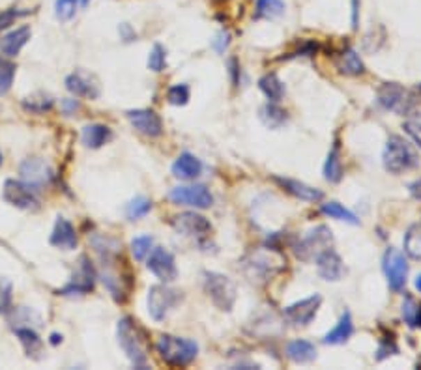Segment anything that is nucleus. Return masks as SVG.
<instances>
[{"label":"nucleus","mask_w":421,"mask_h":370,"mask_svg":"<svg viewBox=\"0 0 421 370\" xmlns=\"http://www.w3.org/2000/svg\"><path fill=\"white\" fill-rule=\"evenodd\" d=\"M169 199L174 204L191 206V208H197V210H206V208L214 204V196L204 185H182V187L172 189Z\"/></svg>","instance_id":"11"},{"label":"nucleus","mask_w":421,"mask_h":370,"mask_svg":"<svg viewBox=\"0 0 421 370\" xmlns=\"http://www.w3.org/2000/svg\"><path fill=\"white\" fill-rule=\"evenodd\" d=\"M152 245H154V238L152 236H139L135 240L131 241V253L135 256V260H144L152 251Z\"/></svg>","instance_id":"40"},{"label":"nucleus","mask_w":421,"mask_h":370,"mask_svg":"<svg viewBox=\"0 0 421 370\" xmlns=\"http://www.w3.org/2000/svg\"><path fill=\"white\" fill-rule=\"evenodd\" d=\"M321 212L324 215H328V217L337 219V221H344V223L349 224H360V219L350 210H346L343 204H339V202H326V204H322Z\"/></svg>","instance_id":"34"},{"label":"nucleus","mask_w":421,"mask_h":370,"mask_svg":"<svg viewBox=\"0 0 421 370\" xmlns=\"http://www.w3.org/2000/svg\"><path fill=\"white\" fill-rule=\"evenodd\" d=\"M285 13L283 0H257V19H277Z\"/></svg>","instance_id":"32"},{"label":"nucleus","mask_w":421,"mask_h":370,"mask_svg":"<svg viewBox=\"0 0 421 370\" xmlns=\"http://www.w3.org/2000/svg\"><path fill=\"white\" fill-rule=\"evenodd\" d=\"M165 65H167V51L163 49V45L155 43L154 47H152V51H150L148 68L152 71H155V73H160V71L165 70Z\"/></svg>","instance_id":"42"},{"label":"nucleus","mask_w":421,"mask_h":370,"mask_svg":"<svg viewBox=\"0 0 421 370\" xmlns=\"http://www.w3.org/2000/svg\"><path fill=\"white\" fill-rule=\"evenodd\" d=\"M286 355H289V359H291L292 363L296 364L311 363V361L316 359V348H314V344H311L309 341L298 339V341L289 342V346H286Z\"/></svg>","instance_id":"27"},{"label":"nucleus","mask_w":421,"mask_h":370,"mask_svg":"<svg viewBox=\"0 0 421 370\" xmlns=\"http://www.w3.org/2000/svg\"><path fill=\"white\" fill-rule=\"evenodd\" d=\"M378 103L388 111L406 112L410 105L408 90L401 86L399 82H384L378 88Z\"/></svg>","instance_id":"16"},{"label":"nucleus","mask_w":421,"mask_h":370,"mask_svg":"<svg viewBox=\"0 0 421 370\" xmlns=\"http://www.w3.org/2000/svg\"><path fill=\"white\" fill-rule=\"evenodd\" d=\"M51 245L59 247V249H66V251H72L77 247V234L75 229L70 221H66L64 217L56 219L54 224L53 234H51Z\"/></svg>","instance_id":"23"},{"label":"nucleus","mask_w":421,"mask_h":370,"mask_svg":"<svg viewBox=\"0 0 421 370\" xmlns=\"http://www.w3.org/2000/svg\"><path fill=\"white\" fill-rule=\"evenodd\" d=\"M324 178L328 182L337 183L341 182L343 178V163H341V148H339V142L335 141L333 148L328 153L326 164H324Z\"/></svg>","instance_id":"30"},{"label":"nucleus","mask_w":421,"mask_h":370,"mask_svg":"<svg viewBox=\"0 0 421 370\" xmlns=\"http://www.w3.org/2000/svg\"><path fill=\"white\" fill-rule=\"evenodd\" d=\"M352 26L358 29V0H352Z\"/></svg>","instance_id":"51"},{"label":"nucleus","mask_w":421,"mask_h":370,"mask_svg":"<svg viewBox=\"0 0 421 370\" xmlns=\"http://www.w3.org/2000/svg\"><path fill=\"white\" fill-rule=\"evenodd\" d=\"M259 88L262 90V94L266 95L268 100L275 101V103L283 100V95H285V84L279 79L277 73H266L259 81Z\"/></svg>","instance_id":"29"},{"label":"nucleus","mask_w":421,"mask_h":370,"mask_svg":"<svg viewBox=\"0 0 421 370\" xmlns=\"http://www.w3.org/2000/svg\"><path fill=\"white\" fill-rule=\"evenodd\" d=\"M15 77V64L6 59H0V95L10 92Z\"/></svg>","instance_id":"39"},{"label":"nucleus","mask_w":421,"mask_h":370,"mask_svg":"<svg viewBox=\"0 0 421 370\" xmlns=\"http://www.w3.org/2000/svg\"><path fill=\"white\" fill-rule=\"evenodd\" d=\"M415 288H418V290L421 292V275L415 277Z\"/></svg>","instance_id":"53"},{"label":"nucleus","mask_w":421,"mask_h":370,"mask_svg":"<svg viewBox=\"0 0 421 370\" xmlns=\"http://www.w3.org/2000/svg\"><path fill=\"white\" fill-rule=\"evenodd\" d=\"M354 333V322H352V314L349 311L343 312V316L339 318L337 325L326 333L324 337V344H332V346H337V344H344L349 341L350 337Z\"/></svg>","instance_id":"26"},{"label":"nucleus","mask_w":421,"mask_h":370,"mask_svg":"<svg viewBox=\"0 0 421 370\" xmlns=\"http://www.w3.org/2000/svg\"><path fill=\"white\" fill-rule=\"evenodd\" d=\"M172 226H174V230H176L178 234L197 238V240L206 238V236L212 232L210 221H208L204 215L195 212H184L180 213V215H176V217L172 219Z\"/></svg>","instance_id":"14"},{"label":"nucleus","mask_w":421,"mask_h":370,"mask_svg":"<svg viewBox=\"0 0 421 370\" xmlns=\"http://www.w3.org/2000/svg\"><path fill=\"white\" fill-rule=\"evenodd\" d=\"M273 182L279 183L281 187L285 189L286 193H291L292 196H296V199H300V200H307V202H319V200H322V196H324V193H322V191H319V189L311 187V185H307V183L298 182V180H292V178L275 176V178H273Z\"/></svg>","instance_id":"21"},{"label":"nucleus","mask_w":421,"mask_h":370,"mask_svg":"<svg viewBox=\"0 0 421 370\" xmlns=\"http://www.w3.org/2000/svg\"><path fill=\"white\" fill-rule=\"evenodd\" d=\"M30 26H19V29L12 30V32H8L6 36H2L0 38V51L13 59V56H17L21 53V49L29 43L30 40Z\"/></svg>","instance_id":"22"},{"label":"nucleus","mask_w":421,"mask_h":370,"mask_svg":"<svg viewBox=\"0 0 421 370\" xmlns=\"http://www.w3.org/2000/svg\"><path fill=\"white\" fill-rule=\"evenodd\" d=\"M182 300V292L169 288L165 284H155L148 290V312L155 322L165 320L167 314L178 305Z\"/></svg>","instance_id":"8"},{"label":"nucleus","mask_w":421,"mask_h":370,"mask_svg":"<svg viewBox=\"0 0 421 370\" xmlns=\"http://www.w3.org/2000/svg\"><path fill=\"white\" fill-rule=\"evenodd\" d=\"M382 270H384L388 284L393 292H401L406 284V277H408V262L404 259V254L390 247L382 259Z\"/></svg>","instance_id":"9"},{"label":"nucleus","mask_w":421,"mask_h":370,"mask_svg":"<svg viewBox=\"0 0 421 370\" xmlns=\"http://www.w3.org/2000/svg\"><path fill=\"white\" fill-rule=\"evenodd\" d=\"M261 120L270 130H279L281 125L286 123L289 114H286L285 109H281L279 105H275V101H272V103H266L261 109Z\"/></svg>","instance_id":"31"},{"label":"nucleus","mask_w":421,"mask_h":370,"mask_svg":"<svg viewBox=\"0 0 421 370\" xmlns=\"http://www.w3.org/2000/svg\"><path fill=\"white\" fill-rule=\"evenodd\" d=\"M420 92H421V84H420Z\"/></svg>","instance_id":"56"},{"label":"nucleus","mask_w":421,"mask_h":370,"mask_svg":"<svg viewBox=\"0 0 421 370\" xmlns=\"http://www.w3.org/2000/svg\"><path fill=\"white\" fill-rule=\"evenodd\" d=\"M202 172L201 159H197L193 153H180L178 159L172 163V174L180 180H195Z\"/></svg>","instance_id":"24"},{"label":"nucleus","mask_w":421,"mask_h":370,"mask_svg":"<svg viewBox=\"0 0 421 370\" xmlns=\"http://www.w3.org/2000/svg\"><path fill=\"white\" fill-rule=\"evenodd\" d=\"M118 342L135 367L144 369L148 364V337L133 318L125 316L118 322Z\"/></svg>","instance_id":"3"},{"label":"nucleus","mask_w":421,"mask_h":370,"mask_svg":"<svg viewBox=\"0 0 421 370\" xmlns=\"http://www.w3.org/2000/svg\"><path fill=\"white\" fill-rule=\"evenodd\" d=\"M148 270L154 273L161 282H172L178 277L176 262L171 251H167L165 247H155L152 249L148 259Z\"/></svg>","instance_id":"15"},{"label":"nucleus","mask_w":421,"mask_h":370,"mask_svg":"<svg viewBox=\"0 0 421 370\" xmlns=\"http://www.w3.org/2000/svg\"><path fill=\"white\" fill-rule=\"evenodd\" d=\"M404 253L410 259L421 260V223L412 224L404 236Z\"/></svg>","instance_id":"33"},{"label":"nucleus","mask_w":421,"mask_h":370,"mask_svg":"<svg viewBox=\"0 0 421 370\" xmlns=\"http://www.w3.org/2000/svg\"><path fill=\"white\" fill-rule=\"evenodd\" d=\"M322 305V298L319 294L309 295L305 300H300L292 305L285 307L283 311V318L286 323H291L294 327H305L309 323L313 322L316 312Z\"/></svg>","instance_id":"10"},{"label":"nucleus","mask_w":421,"mask_h":370,"mask_svg":"<svg viewBox=\"0 0 421 370\" xmlns=\"http://www.w3.org/2000/svg\"><path fill=\"white\" fill-rule=\"evenodd\" d=\"M401 314H403V320L408 323L410 327H420L421 325V305L410 294L404 295L403 305H401Z\"/></svg>","instance_id":"35"},{"label":"nucleus","mask_w":421,"mask_h":370,"mask_svg":"<svg viewBox=\"0 0 421 370\" xmlns=\"http://www.w3.org/2000/svg\"><path fill=\"white\" fill-rule=\"evenodd\" d=\"M314 262H316L319 275H321L324 281H339V279L343 277V260H341V256H339L333 249H326L324 253H321L314 259Z\"/></svg>","instance_id":"19"},{"label":"nucleus","mask_w":421,"mask_h":370,"mask_svg":"<svg viewBox=\"0 0 421 370\" xmlns=\"http://www.w3.org/2000/svg\"><path fill=\"white\" fill-rule=\"evenodd\" d=\"M229 41H231V36H229V32H221L217 38H215L214 41V47L220 51V53H223L227 49V45H229Z\"/></svg>","instance_id":"47"},{"label":"nucleus","mask_w":421,"mask_h":370,"mask_svg":"<svg viewBox=\"0 0 421 370\" xmlns=\"http://www.w3.org/2000/svg\"><path fill=\"white\" fill-rule=\"evenodd\" d=\"M286 268L285 254L275 247H257L240 260L243 277L257 286L268 284Z\"/></svg>","instance_id":"2"},{"label":"nucleus","mask_w":421,"mask_h":370,"mask_svg":"<svg viewBox=\"0 0 421 370\" xmlns=\"http://www.w3.org/2000/svg\"><path fill=\"white\" fill-rule=\"evenodd\" d=\"M155 348H158L160 357L171 367H185L199 353L197 342L174 335H161L155 342Z\"/></svg>","instance_id":"5"},{"label":"nucleus","mask_w":421,"mask_h":370,"mask_svg":"<svg viewBox=\"0 0 421 370\" xmlns=\"http://www.w3.org/2000/svg\"><path fill=\"white\" fill-rule=\"evenodd\" d=\"M111 139H113V133L103 123H90V125H86L83 130L84 146L92 148V150H98L103 144H107Z\"/></svg>","instance_id":"28"},{"label":"nucleus","mask_w":421,"mask_h":370,"mask_svg":"<svg viewBox=\"0 0 421 370\" xmlns=\"http://www.w3.org/2000/svg\"><path fill=\"white\" fill-rule=\"evenodd\" d=\"M83 4H89V0H83Z\"/></svg>","instance_id":"55"},{"label":"nucleus","mask_w":421,"mask_h":370,"mask_svg":"<svg viewBox=\"0 0 421 370\" xmlns=\"http://www.w3.org/2000/svg\"><path fill=\"white\" fill-rule=\"evenodd\" d=\"M404 131H406V133L418 142V146L421 148V122H415V120L404 122Z\"/></svg>","instance_id":"46"},{"label":"nucleus","mask_w":421,"mask_h":370,"mask_svg":"<svg viewBox=\"0 0 421 370\" xmlns=\"http://www.w3.org/2000/svg\"><path fill=\"white\" fill-rule=\"evenodd\" d=\"M51 342H53V344H59V342H62V335H56V333L51 335Z\"/></svg>","instance_id":"52"},{"label":"nucleus","mask_w":421,"mask_h":370,"mask_svg":"<svg viewBox=\"0 0 421 370\" xmlns=\"http://www.w3.org/2000/svg\"><path fill=\"white\" fill-rule=\"evenodd\" d=\"M0 164H2V153H0Z\"/></svg>","instance_id":"54"},{"label":"nucleus","mask_w":421,"mask_h":370,"mask_svg":"<svg viewBox=\"0 0 421 370\" xmlns=\"http://www.w3.org/2000/svg\"><path fill=\"white\" fill-rule=\"evenodd\" d=\"M66 88L70 90L73 95L79 98H90L95 100L100 95V84L94 75H90L86 71H75L66 79Z\"/></svg>","instance_id":"18"},{"label":"nucleus","mask_w":421,"mask_h":370,"mask_svg":"<svg viewBox=\"0 0 421 370\" xmlns=\"http://www.w3.org/2000/svg\"><path fill=\"white\" fill-rule=\"evenodd\" d=\"M128 120L139 133L146 137H160L163 133V122L160 114H155L152 109H137V111H128Z\"/></svg>","instance_id":"17"},{"label":"nucleus","mask_w":421,"mask_h":370,"mask_svg":"<svg viewBox=\"0 0 421 370\" xmlns=\"http://www.w3.org/2000/svg\"><path fill=\"white\" fill-rule=\"evenodd\" d=\"M26 13L29 12H19V10H15V8L0 13V32H4L6 29H10L19 17H23V15H26Z\"/></svg>","instance_id":"45"},{"label":"nucleus","mask_w":421,"mask_h":370,"mask_svg":"<svg viewBox=\"0 0 421 370\" xmlns=\"http://www.w3.org/2000/svg\"><path fill=\"white\" fill-rule=\"evenodd\" d=\"M62 107H64L66 114H70V112L77 111V109H79V103H77V101H75V100H66L64 103H62Z\"/></svg>","instance_id":"50"},{"label":"nucleus","mask_w":421,"mask_h":370,"mask_svg":"<svg viewBox=\"0 0 421 370\" xmlns=\"http://www.w3.org/2000/svg\"><path fill=\"white\" fill-rule=\"evenodd\" d=\"M204 290L220 311H232L236 303V284L223 273L204 271Z\"/></svg>","instance_id":"6"},{"label":"nucleus","mask_w":421,"mask_h":370,"mask_svg":"<svg viewBox=\"0 0 421 370\" xmlns=\"http://www.w3.org/2000/svg\"><path fill=\"white\" fill-rule=\"evenodd\" d=\"M12 303V282L0 277V312H6Z\"/></svg>","instance_id":"44"},{"label":"nucleus","mask_w":421,"mask_h":370,"mask_svg":"<svg viewBox=\"0 0 421 370\" xmlns=\"http://www.w3.org/2000/svg\"><path fill=\"white\" fill-rule=\"evenodd\" d=\"M150 210H152V200L146 196H135L125 208V215L130 221H137V219L144 217Z\"/></svg>","instance_id":"38"},{"label":"nucleus","mask_w":421,"mask_h":370,"mask_svg":"<svg viewBox=\"0 0 421 370\" xmlns=\"http://www.w3.org/2000/svg\"><path fill=\"white\" fill-rule=\"evenodd\" d=\"M53 103H54L53 98L47 94H43V92H36V94L29 95V98H24L23 100L24 109L30 112H36V114L51 111V109H53Z\"/></svg>","instance_id":"37"},{"label":"nucleus","mask_w":421,"mask_h":370,"mask_svg":"<svg viewBox=\"0 0 421 370\" xmlns=\"http://www.w3.org/2000/svg\"><path fill=\"white\" fill-rule=\"evenodd\" d=\"M15 335L21 341V344L24 346L29 355H34L42 350V339L38 337V333L34 329L30 327H17L15 329Z\"/></svg>","instance_id":"36"},{"label":"nucleus","mask_w":421,"mask_h":370,"mask_svg":"<svg viewBox=\"0 0 421 370\" xmlns=\"http://www.w3.org/2000/svg\"><path fill=\"white\" fill-rule=\"evenodd\" d=\"M410 193H412V196L418 200H421V178L420 180H415L412 185H410Z\"/></svg>","instance_id":"49"},{"label":"nucleus","mask_w":421,"mask_h":370,"mask_svg":"<svg viewBox=\"0 0 421 370\" xmlns=\"http://www.w3.org/2000/svg\"><path fill=\"white\" fill-rule=\"evenodd\" d=\"M79 8V0H56L54 4V10H56V17L60 21H70V19L75 17Z\"/></svg>","instance_id":"43"},{"label":"nucleus","mask_w":421,"mask_h":370,"mask_svg":"<svg viewBox=\"0 0 421 370\" xmlns=\"http://www.w3.org/2000/svg\"><path fill=\"white\" fill-rule=\"evenodd\" d=\"M94 282H95V270L92 262L89 260V256H81L79 259V264L75 268V273H73L72 281L68 282L60 294L62 295H70V294H89L94 290Z\"/></svg>","instance_id":"12"},{"label":"nucleus","mask_w":421,"mask_h":370,"mask_svg":"<svg viewBox=\"0 0 421 370\" xmlns=\"http://www.w3.org/2000/svg\"><path fill=\"white\" fill-rule=\"evenodd\" d=\"M333 247V236L332 230L328 226H316L314 230H311L305 238L298 241L294 245V253L300 260L303 262H309V260H314L321 253H324L326 249H332Z\"/></svg>","instance_id":"7"},{"label":"nucleus","mask_w":421,"mask_h":370,"mask_svg":"<svg viewBox=\"0 0 421 370\" xmlns=\"http://www.w3.org/2000/svg\"><path fill=\"white\" fill-rule=\"evenodd\" d=\"M21 176L32 187H40L51 180V169L42 159H26L21 164Z\"/></svg>","instance_id":"20"},{"label":"nucleus","mask_w":421,"mask_h":370,"mask_svg":"<svg viewBox=\"0 0 421 370\" xmlns=\"http://www.w3.org/2000/svg\"><path fill=\"white\" fill-rule=\"evenodd\" d=\"M335 65H337V70L343 73V75H350V77H356L365 73V64H363V60L360 59V54L354 51V49H344L341 53L337 54V59H335Z\"/></svg>","instance_id":"25"},{"label":"nucleus","mask_w":421,"mask_h":370,"mask_svg":"<svg viewBox=\"0 0 421 370\" xmlns=\"http://www.w3.org/2000/svg\"><path fill=\"white\" fill-rule=\"evenodd\" d=\"M95 251L100 254L101 260V281L107 286V290L113 294V298L120 303H124L128 300L131 288V277L125 275V271H122V247L116 240L107 238V236H94L92 238Z\"/></svg>","instance_id":"1"},{"label":"nucleus","mask_w":421,"mask_h":370,"mask_svg":"<svg viewBox=\"0 0 421 370\" xmlns=\"http://www.w3.org/2000/svg\"><path fill=\"white\" fill-rule=\"evenodd\" d=\"M167 100L171 105L184 107L190 101V86L187 84H174L167 92Z\"/></svg>","instance_id":"41"},{"label":"nucleus","mask_w":421,"mask_h":370,"mask_svg":"<svg viewBox=\"0 0 421 370\" xmlns=\"http://www.w3.org/2000/svg\"><path fill=\"white\" fill-rule=\"evenodd\" d=\"M4 200L8 204L21 208V210H36L40 206L34 187L26 182H19V180H8L4 183Z\"/></svg>","instance_id":"13"},{"label":"nucleus","mask_w":421,"mask_h":370,"mask_svg":"<svg viewBox=\"0 0 421 370\" xmlns=\"http://www.w3.org/2000/svg\"><path fill=\"white\" fill-rule=\"evenodd\" d=\"M382 163H384V169L388 172L401 174V172L418 167L420 157H418V153H415V150L408 141H404L403 137L392 135L385 142Z\"/></svg>","instance_id":"4"},{"label":"nucleus","mask_w":421,"mask_h":370,"mask_svg":"<svg viewBox=\"0 0 421 370\" xmlns=\"http://www.w3.org/2000/svg\"><path fill=\"white\" fill-rule=\"evenodd\" d=\"M120 34H122L124 41H133L137 38V34L131 30L130 24H120Z\"/></svg>","instance_id":"48"}]
</instances>
